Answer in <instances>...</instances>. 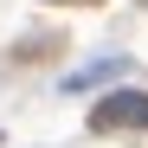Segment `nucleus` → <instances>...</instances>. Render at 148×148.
Listing matches in <instances>:
<instances>
[{"instance_id":"nucleus-1","label":"nucleus","mask_w":148,"mask_h":148,"mask_svg":"<svg viewBox=\"0 0 148 148\" xmlns=\"http://www.w3.org/2000/svg\"><path fill=\"white\" fill-rule=\"evenodd\" d=\"M90 122H97V129H135V122H148V90H116V97H103V103L90 110Z\"/></svg>"},{"instance_id":"nucleus-2","label":"nucleus","mask_w":148,"mask_h":148,"mask_svg":"<svg viewBox=\"0 0 148 148\" xmlns=\"http://www.w3.org/2000/svg\"><path fill=\"white\" fill-rule=\"evenodd\" d=\"M122 71V58H103V64H90V71H77L71 77V90H90V84H103V77H116Z\"/></svg>"}]
</instances>
